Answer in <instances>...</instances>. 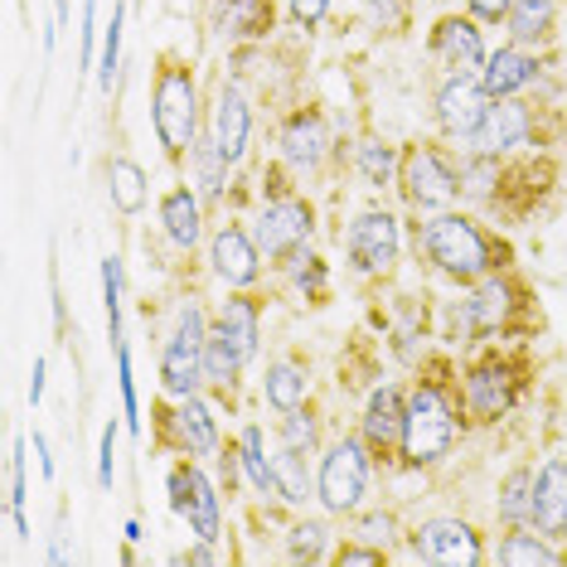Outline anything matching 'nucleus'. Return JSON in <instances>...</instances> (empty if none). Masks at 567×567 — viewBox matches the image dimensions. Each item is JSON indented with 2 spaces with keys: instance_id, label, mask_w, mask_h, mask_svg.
Listing matches in <instances>:
<instances>
[{
  "instance_id": "1",
  "label": "nucleus",
  "mask_w": 567,
  "mask_h": 567,
  "mask_svg": "<svg viewBox=\"0 0 567 567\" xmlns=\"http://www.w3.org/2000/svg\"><path fill=\"white\" fill-rule=\"evenodd\" d=\"M422 243H427L432 262H442L451 277H481L489 267V243L481 238V228H475L471 218H461V214L432 218Z\"/></svg>"
},
{
  "instance_id": "2",
  "label": "nucleus",
  "mask_w": 567,
  "mask_h": 567,
  "mask_svg": "<svg viewBox=\"0 0 567 567\" xmlns=\"http://www.w3.org/2000/svg\"><path fill=\"white\" fill-rule=\"evenodd\" d=\"M151 122H156V136L171 156L195 146V79H189V69H165L161 73Z\"/></svg>"
},
{
  "instance_id": "3",
  "label": "nucleus",
  "mask_w": 567,
  "mask_h": 567,
  "mask_svg": "<svg viewBox=\"0 0 567 567\" xmlns=\"http://www.w3.org/2000/svg\"><path fill=\"white\" fill-rule=\"evenodd\" d=\"M204 379V311L199 306H185L175 320V334L165 344V359H161V383L165 393L175 398H189Z\"/></svg>"
},
{
  "instance_id": "4",
  "label": "nucleus",
  "mask_w": 567,
  "mask_h": 567,
  "mask_svg": "<svg viewBox=\"0 0 567 567\" xmlns=\"http://www.w3.org/2000/svg\"><path fill=\"white\" fill-rule=\"evenodd\" d=\"M451 436H456V422H451L446 403L436 398V389H417L408 403V427H403V451L412 466H427V461L446 456Z\"/></svg>"
},
{
  "instance_id": "5",
  "label": "nucleus",
  "mask_w": 567,
  "mask_h": 567,
  "mask_svg": "<svg viewBox=\"0 0 567 567\" xmlns=\"http://www.w3.org/2000/svg\"><path fill=\"white\" fill-rule=\"evenodd\" d=\"M364 485H369V456L359 442H340L330 446L326 466H320V499H326V509L344 514L354 509L359 499H364Z\"/></svg>"
},
{
  "instance_id": "6",
  "label": "nucleus",
  "mask_w": 567,
  "mask_h": 567,
  "mask_svg": "<svg viewBox=\"0 0 567 567\" xmlns=\"http://www.w3.org/2000/svg\"><path fill=\"white\" fill-rule=\"evenodd\" d=\"M171 505H175L179 519H189V528H195L204 544L218 538V495L195 466H179L171 475Z\"/></svg>"
},
{
  "instance_id": "7",
  "label": "nucleus",
  "mask_w": 567,
  "mask_h": 567,
  "mask_svg": "<svg viewBox=\"0 0 567 567\" xmlns=\"http://www.w3.org/2000/svg\"><path fill=\"white\" fill-rule=\"evenodd\" d=\"M350 262L359 272H389L398 262V218L393 214H359L350 228Z\"/></svg>"
},
{
  "instance_id": "8",
  "label": "nucleus",
  "mask_w": 567,
  "mask_h": 567,
  "mask_svg": "<svg viewBox=\"0 0 567 567\" xmlns=\"http://www.w3.org/2000/svg\"><path fill=\"white\" fill-rule=\"evenodd\" d=\"M306 238H311V209H306L301 199H277L257 218V243H262L267 257H287L301 248Z\"/></svg>"
},
{
  "instance_id": "9",
  "label": "nucleus",
  "mask_w": 567,
  "mask_h": 567,
  "mask_svg": "<svg viewBox=\"0 0 567 567\" xmlns=\"http://www.w3.org/2000/svg\"><path fill=\"white\" fill-rule=\"evenodd\" d=\"M524 136H528V112H524V102L495 97V102L485 107L481 126H475L466 141L475 146V156H499V151H509V146H524Z\"/></svg>"
},
{
  "instance_id": "10",
  "label": "nucleus",
  "mask_w": 567,
  "mask_h": 567,
  "mask_svg": "<svg viewBox=\"0 0 567 567\" xmlns=\"http://www.w3.org/2000/svg\"><path fill=\"white\" fill-rule=\"evenodd\" d=\"M403 179H408V195L412 204H422V209H436V204H451L461 189L456 171L436 156V151H412L408 165H403Z\"/></svg>"
},
{
  "instance_id": "11",
  "label": "nucleus",
  "mask_w": 567,
  "mask_h": 567,
  "mask_svg": "<svg viewBox=\"0 0 567 567\" xmlns=\"http://www.w3.org/2000/svg\"><path fill=\"white\" fill-rule=\"evenodd\" d=\"M417 548L427 553L432 563H442V567H475V563H481V538H475L461 519H432V524H422Z\"/></svg>"
},
{
  "instance_id": "12",
  "label": "nucleus",
  "mask_w": 567,
  "mask_h": 567,
  "mask_svg": "<svg viewBox=\"0 0 567 567\" xmlns=\"http://www.w3.org/2000/svg\"><path fill=\"white\" fill-rule=\"evenodd\" d=\"M489 102H495V97L485 93V83L451 79V83L442 87V97H436V122H442L451 136H471L475 126H481Z\"/></svg>"
},
{
  "instance_id": "13",
  "label": "nucleus",
  "mask_w": 567,
  "mask_h": 567,
  "mask_svg": "<svg viewBox=\"0 0 567 567\" xmlns=\"http://www.w3.org/2000/svg\"><path fill=\"white\" fill-rule=\"evenodd\" d=\"M432 49L442 54L446 69H456V79H466V73L485 69V44H481V30L466 20H442L432 34Z\"/></svg>"
},
{
  "instance_id": "14",
  "label": "nucleus",
  "mask_w": 567,
  "mask_h": 567,
  "mask_svg": "<svg viewBox=\"0 0 567 567\" xmlns=\"http://www.w3.org/2000/svg\"><path fill=\"white\" fill-rule=\"evenodd\" d=\"M248 132H252L248 102H243V93H234V87H224V93H218V107H214V146L228 165L248 151Z\"/></svg>"
},
{
  "instance_id": "15",
  "label": "nucleus",
  "mask_w": 567,
  "mask_h": 567,
  "mask_svg": "<svg viewBox=\"0 0 567 567\" xmlns=\"http://www.w3.org/2000/svg\"><path fill=\"white\" fill-rule=\"evenodd\" d=\"M544 534H567V466L548 461L534 485V514H528Z\"/></svg>"
},
{
  "instance_id": "16",
  "label": "nucleus",
  "mask_w": 567,
  "mask_h": 567,
  "mask_svg": "<svg viewBox=\"0 0 567 567\" xmlns=\"http://www.w3.org/2000/svg\"><path fill=\"white\" fill-rule=\"evenodd\" d=\"M326 151H330V132L316 112H301V117L287 122V132H281V156H287L296 171H316V165L326 161Z\"/></svg>"
},
{
  "instance_id": "17",
  "label": "nucleus",
  "mask_w": 567,
  "mask_h": 567,
  "mask_svg": "<svg viewBox=\"0 0 567 567\" xmlns=\"http://www.w3.org/2000/svg\"><path fill=\"white\" fill-rule=\"evenodd\" d=\"M214 272L228 281V287H248L257 281V248L248 243L243 228H224L214 238Z\"/></svg>"
},
{
  "instance_id": "18",
  "label": "nucleus",
  "mask_w": 567,
  "mask_h": 567,
  "mask_svg": "<svg viewBox=\"0 0 567 567\" xmlns=\"http://www.w3.org/2000/svg\"><path fill=\"white\" fill-rule=\"evenodd\" d=\"M408 427V408H403V398H398L393 389H379L369 398V412H364V432H369V442L373 446H393L398 436H403Z\"/></svg>"
},
{
  "instance_id": "19",
  "label": "nucleus",
  "mask_w": 567,
  "mask_h": 567,
  "mask_svg": "<svg viewBox=\"0 0 567 567\" xmlns=\"http://www.w3.org/2000/svg\"><path fill=\"white\" fill-rule=\"evenodd\" d=\"M534 69L538 63L528 59V54H519V49H499L495 59H485V93L489 97H509V93H519V87L534 79Z\"/></svg>"
},
{
  "instance_id": "20",
  "label": "nucleus",
  "mask_w": 567,
  "mask_h": 567,
  "mask_svg": "<svg viewBox=\"0 0 567 567\" xmlns=\"http://www.w3.org/2000/svg\"><path fill=\"white\" fill-rule=\"evenodd\" d=\"M161 224L179 248H195L199 243V199L189 195V189H171L161 204Z\"/></svg>"
},
{
  "instance_id": "21",
  "label": "nucleus",
  "mask_w": 567,
  "mask_h": 567,
  "mask_svg": "<svg viewBox=\"0 0 567 567\" xmlns=\"http://www.w3.org/2000/svg\"><path fill=\"white\" fill-rule=\"evenodd\" d=\"M505 20H509V34L519 44H544L548 24H553V0H514Z\"/></svg>"
},
{
  "instance_id": "22",
  "label": "nucleus",
  "mask_w": 567,
  "mask_h": 567,
  "mask_svg": "<svg viewBox=\"0 0 567 567\" xmlns=\"http://www.w3.org/2000/svg\"><path fill=\"white\" fill-rule=\"evenodd\" d=\"M218 330L234 340V350L243 354V364L257 354V306L252 301H228L224 316H218Z\"/></svg>"
},
{
  "instance_id": "23",
  "label": "nucleus",
  "mask_w": 567,
  "mask_h": 567,
  "mask_svg": "<svg viewBox=\"0 0 567 567\" xmlns=\"http://www.w3.org/2000/svg\"><path fill=\"white\" fill-rule=\"evenodd\" d=\"M107 185H112V204H117L122 214H136L141 204H146V175H141L136 161H112Z\"/></svg>"
},
{
  "instance_id": "24",
  "label": "nucleus",
  "mask_w": 567,
  "mask_h": 567,
  "mask_svg": "<svg viewBox=\"0 0 567 567\" xmlns=\"http://www.w3.org/2000/svg\"><path fill=\"white\" fill-rule=\"evenodd\" d=\"M267 403L277 412H296L306 403V373L291 364H272L267 369Z\"/></svg>"
},
{
  "instance_id": "25",
  "label": "nucleus",
  "mask_w": 567,
  "mask_h": 567,
  "mask_svg": "<svg viewBox=\"0 0 567 567\" xmlns=\"http://www.w3.org/2000/svg\"><path fill=\"white\" fill-rule=\"evenodd\" d=\"M179 432H185L189 451H199V456H209V451L218 446L214 417H209V408H204L195 393H189V398H185V408H179Z\"/></svg>"
},
{
  "instance_id": "26",
  "label": "nucleus",
  "mask_w": 567,
  "mask_h": 567,
  "mask_svg": "<svg viewBox=\"0 0 567 567\" xmlns=\"http://www.w3.org/2000/svg\"><path fill=\"white\" fill-rule=\"evenodd\" d=\"M466 316H471L475 330H495L499 320L509 316V291H505V281H485V287L475 291V301L466 306Z\"/></svg>"
},
{
  "instance_id": "27",
  "label": "nucleus",
  "mask_w": 567,
  "mask_h": 567,
  "mask_svg": "<svg viewBox=\"0 0 567 567\" xmlns=\"http://www.w3.org/2000/svg\"><path fill=\"white\" fill-rule=\"evenodd\" d=\"M471 403L481 417H499V412L509 408V383H505V373L499 369H481L471 379Z\"/></svg>"
},
{
  "instance_id": "28",
  "label": "nucleus",
  "mask_w": 567,
  "mask_h": 567,
  "mask_svg": "<svg viewBox=\"0 0 567 567\" xmlns=\"http://www.w3.org/2000/svg\"><path fill=\"white\" fill-rule=\"evenodd\" d=\"M243 364V354L234 350V340H228L224 330L218 334H204V379H214V383H228L238 373Z\"/></svg>"
},
{
  "instance_id": "29",
  "label": "nucleus",
  "mask_w": 567,
  "mask_h": 567,
  "mask_svg": "<svg viewBox=\"0 0 567 567\" xmlns=\"http://www.w3.org/2000/svg\"><path fill=\"white\" fill-rule=\"evenodd\" d=\"M243 471H248V481L262 489H277V475H272V461H267V451H262V432L248 427L243 432Z\"/></svg>"
},
{
  "instance_id": "30",
  "label": "nucleus",
  "mask_w": 567,
  "mask_h": 567,
  "mask_svg": "<svg viewBox=\"0 0 567 567\" xmlns=\"http://www.w3.org/2000/svg\"><path fill=\"white\" fill-rule=\"evenodd\" d=\"M122 20H126V10L117 6V10H112L107 34H102V63H97V83H102V93H112V83H117V59H122Z\"/></svg>"
},
{
  "instance_id": "31",
  "label": "nucleus",
  "mask_w": 567,
  "mask_h": 567,
  "mask_svg": "<svg viewBox=\"0 0 567 567\" xmlns=\"http://www.w3.org/2000/svg\"><path fill=\"white\" fill-rule=\"evenodd\" d=\"M272 475H277L281 499H306V489H311V481H306V466H301V451H291V446L272 461Z\"/></svg>"
},
{
  "instance_id": "32",
  "label": "nucleus",
  "mask_w": 567,
  "mask_h": 567,
  "mask_svg": "<svg viewBox=\"0 0 567 567\" xmlns=\"http://www.w3.org/2000/svg\"><path fill=\"white\" fill-rule=\"evenodd\" d=\"M228 24H234V34H262L272 24V6L267 0H234L228 6Z\"/></svg>"
},
{
  "instance_id": "33",
  "label": "nucleus",
  "mask_w": 567,
  "mask_h": 567,
  "mask_svg": "<svg viewBox=\"0 0 567 567\" xmlns=\"http://www.w3.org/2000/svg\"><path fill=\"white\" fill-rule=\"evenodd\" d=\"M102 291H107V326H112V340L122 344V262L107 257L102 262Z\"/></svg>"
},
{
  "instance_id": "34",
  "label": "nucleus",
  "mask_w": 567,
  "mask_h": 567,
  "mask_svg": "<svg viewBox=\"0 0 567 567\" xmlns=\"http://www.w3.org/2000/svg\"><path fill=\"white\" fill-rule=\"evenodd\" d=\"M359 175H364L369 185H389V175H393V151L379 146V141H364V146H359Z\"/></svg>"
},
{
  "instance_id": "35",
  "label": "nucleus",
  "mask_w": 567,
  "mask_h": 567,
  "mask_svg": "<svg viewBox=\"0 0 567 567\" xmlns=\"http://www.w3.org/2000/svg\"><path fill=\"white\" fill-rule=\"evenodd\" d=\"M499 558H505V563H558V553H553V548H544V544H534V538H524V534H514L509 538V544L505 548H499Z\"/></svg>"
},
{
  "instance_id": "36",
  "label": "nucleus",
  "mask_w": 567,
  "mask_h": 567,
  "mask_svg": "<svg viewBox=\"0 0 567 567\" xmlns=\"http://www.w3.org/2000/svg\"><path fill=\"white\" fill-rule=\"evenodd\" d=\"M499 514H505V519H524V514H534V495H528V475H509L505 499H499Z\"/></svg>"
},
{
  "instance_id": "37",
  "label": "nucleus",
  "mask_w": 567,
  "mask_h": 567,
  "mask_svg": "<svg viewBox=\"0 0 567 567\" xmlns=\"http://www.w3.org/2000/svg\"><path fill=\"white\" fill-rule=\"evenodd\" d=\"M489 185H495V161H489V156H475V161L466 165V175H461V189H466L471 199H485Z\"/></svg>"
},
{
  "instance_id": "38",
  "label": "nucleus",
  "mask_w": 567,
  "mask_h": 567,
  "mask_svg": "<svg viewBox=\"0 0 567 567\" xmlns=\"http://www.w3.org/2000/svg\"><path fill=\"white\" fill-rule=\"evenodd\" d=\"M117 379H122V408H126V427H141V417H136V383H132V359H126V350L117 344Z\"/></svg>"
},
{
  "instance_id": "39",
  "label": "nucleus",
  "mask_w": 567,
  "mask_h": 567,
  "mask_svg": "<svg viewBox=\"0 0 567 567\" xmlns=\"http://www.w3.org/2000/svg\"><path fill=\"white\" fill-rule=\"evenodd\" d=\"M320 544H326V528L320 524L291 528V558H320Z\"/></svg>"
},
{
  "instance_id": "40",
  "label": "nucleus",
  "mask_w": 567,
  "mask_h": 567,
  "mask_svg": "<svg viewBox=\"0 0 567 567\" xmlns=\"http://www.w3.org/2000/svg\"><path fill=\"white\" fill-rule=\"evenodd\" d=\"M218 165H228V161L218 156L214 141H209V146H199V189H204V195H218V175H224Z\"/></svg>"
},
{
  "instance_id": "41",
  "label": "nucleus",
  "mask_w": 567,
  "mask_h": 567,
  "mask_svg": "<svg viewBox=\"0 0 567 567\" xmlns=\"http://www.w3.org/2000/svg\"><path fill=\"white\" fill-rule=\"evenodd\" d=\"M287 446H291V451H311V446H316V422L301 417V408H296L291 417H287Z\"/></svg>"
},
{
  "instance_id": "42",
  "label": "nucleus",
  "mask_w": 567,
  "mask_h": 567,
  "mask_svg": "<svg viewBox=\"0 0 567 567\" xmlns=\"http://www.w3.org/2000/svg\"><path fill=\"white\" fill-rule=\"evenodd\" d=\"M112 442H117V427L107 422V427H102V471H97V481L107 489H112Z\"/></svg>"
},
{
  "instance_id": "43",
  "label": "nucleus",
  "mask_w": 567,
  "mask_h": 567,
  "mask_svg": "<svg viewBox=\"0 0 567 567\" xmlns=\"http://www.w3.org/2000/svg\"><path fill=\"white\" fill-rule=\"evenodd\" d=\"M326 6H330V0H291V16L301 24H316L320 16H326Z\"/></svg>"
},
{
  "instance_id": "44",
  "label": "nucleus",
  "mask_w": 567,
  "mask_h": 567,
  "mask_svg": "<svg viewBox=\"0 0 567 567\" xmlns=\"http://www.w3.org/2000/svg\"><path fill=\"white\" fill-rule=\"evenodd\" d=\"M93 16L97 0H83V63H93Z\"/></svg>"
},
{
  "instance_id": "45",
  "label": "nucleus",
  "mask_w": 567,
  "mask_h": 567,
  "mask_svg": "<svg viewBox=\"0 0 567 567\" xmlns=\"http://www.w3.org/2000/svg\"><path fill=\"white\" fill-rule=\"evenodd\" d=\"M509 6H514V0H471V10H475L481 20H499V16H509Z\"/></svg>"
},
{
  "instance_id": "46",
  "label": "nucleus",
  "mask_w": 567,
  "mask_h": 567,
  "mask_svg": "<svg viewBox=\"0 0 567 567\" xmlns=\"http://www.w3.org/2000/svg\"><path fill=\"white\" fill-rule=\"evenodd\" d=\"M296 281H301V287H311V291H320V281H326V272H320L316 257H306V267H296Z\"/></svg>"
},
{
  "instance_id": "47",
  "label": "nucleus",
  "mask_w": 567,
  "mask_h": 567,
  "mask_svg": "<svg viewBox=\"0 0 567 567\" xmlns=\"http://www.w3.org/2000/svg\"><path fill=\"white\" fill-rule=\"evenodd\" d=\"M340 563H364V567H373V563H383V553H373V548H344Z\"/></svg>"
},
{
  "instance_id": "48",
  "label": "nucleus",
  "mask_w": 567,
  "mask_h": 567,
  "mask_svg": "<svg viewBox=\"0 0 567 567\" xmlns=\"http://www.w3.org/2000/svg\"><path fill=\"white\" fill-rule=\"evenodd\" d=\"M34 451H40V461H44V475H54V461H49V446H44V436H34Z\"/></svg>"
},
{
  "instance_id": "49",
  "label": "nucleus",
  "mask_w": 567,
  "mask_h": 567,
  "mask_svg": "<svg viewBox=\"0 0 567 567\" xmlns=\"http://www.w3.org/2000/svg\"><path fill=\"white\" fill-rule=\"evenodd\" d=\"M364 534H369V538H379V534H389V519H364Z\"/></svg>"
},
{
  "instance_id": "50",
  "label": "nucleus",
  "mask_w": 567,
  "mask_h": 567,
  "mask_svg": "<svg viewBox=\"0 0 567 567\" xmlns=\"http://www.w3.org/2000/svg\"><path fill=\"white\" fill-rule=\"evenodd\" d=\"M373 6L383 10V20H398V0H373Z\"/></svg>"
},
{
  "instance_id": "51",
  "label": "nucleus",
  "mask_w": 567,
  "mask_h": 567,
  "mask_svg": "<svg viewBox=\"0 0 567 567\" xmlns=\"http://www.w3.org/2000/svg\"><path fill=\"white\" fill-rule=\"evenodd\" d=\"M54 20H59V24L69 20V0H54Z\"/></svg>"
}]
</instances>
